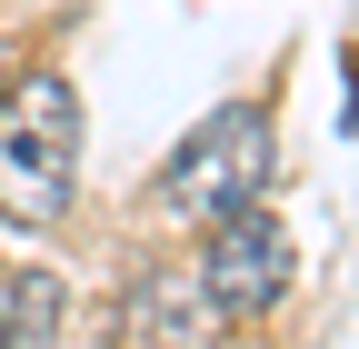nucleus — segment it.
<instances>
[{
  "mask_svg": "<svg viewBox=\"0 0 359 349\" xmlns=\"http://www.w3.org/2000/svg\"><path fill=\"white\" fill-rule=\"evenodd\" d=\"M130 339H140V349H210L219 339V310H210V289L190 270H150L140 289H130Z\"/></svg>",
  "mask_w": 359,
  "mask_h": 349,
  "instance_id": "20e7f679",
  "label": "nucleus"
},
{
  "mask_svg": "<svg viewBox=\"0 0 359 349\" xmlns=\"http://www.w3.org/2000/svg\"><path fill=\"white\" fill-rule=\"evenodd\" d=\"M80 190V90L60 70H20L0 90V220L50 230Z\"/></svg>",
  "mask_w": 359,
  "mask_h": 349,
  "instance_id": "f257e3e1",
  "label": "nucleus"
},
{
  "mask_svg": "<svg viewBox=\"0 0 359 349\" xmlns=\"http://www.w3.org/2000/svg\"><path fill=\"white\" fill-rule=\"evenodd\" d=\"M269 170H280V140H269V110H250V100H230V110H210L190 140L170 150V170H160V200L180 210V220H240V210H259V190H269Z\"/></svg>",
  "mask_w": 359,
  "mask_h": 349,
  "instance_id": "f03ea898",
  "label": "nucleus"
},
{
  "mask_svg": "<svg viewBox=\"0 0 359 349\" xmlns=\"http://www.w3.org/2000/svg\"><path fill=\"white\" fill-rule=\"evenodd\" d=\"M0 70H11V50H0Z\"/></svg>",
  "mask_w": 359,
  "mask_h": 349,
  "instance_id": "423d86ee",
  "label": "nucleus"
},
{
  "mask_svg": "<svg viewBox=\"0 0 359 349\" xmlns=\"http://www.w3.org/2000/svg\"><path fill=\"white\" fill-rule=\"evenodd\" d=\"M200 289L219 320H259L269 299L290 289V230L269 220V210H240V220H219L210 249H200Z\"/></svg>",
  "mask_w": 359,
  "mask_h": 349,
  "instance_id": "7ed1b4c3",
  "label": "nucleus"
},
{
  "mask_svg": "<svg viewBox=\"0 0 359 349\" xmlns=\"http://www.w3.org/2000/svg\"><path fill=\"white\" fill-rule=\"evenodd\" d=\"M0 349H11V299H0Z\"/></svg>",
  "mask_w": 359,
  "mask_h": 349,
  "instance_id": "39448f33",
  "label": "nucleus"
}]
</instances>
